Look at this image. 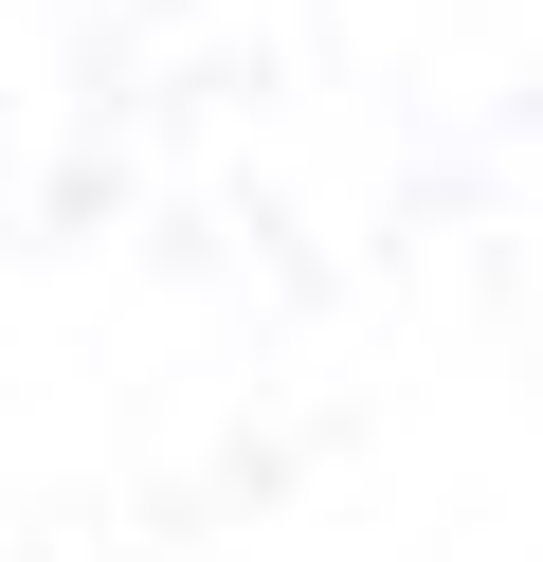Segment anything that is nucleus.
I'll return each instance as SVG.
<instances>
[]
</instances>
